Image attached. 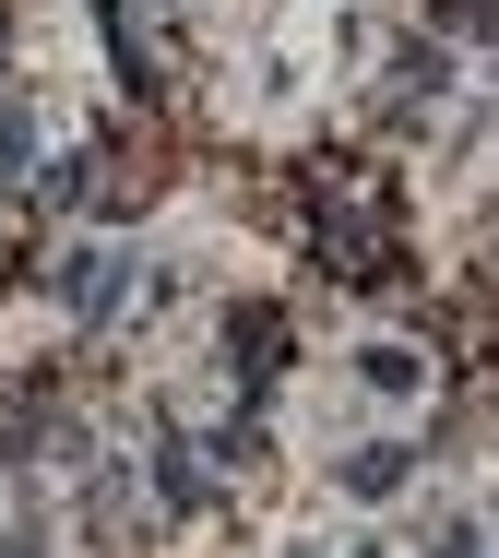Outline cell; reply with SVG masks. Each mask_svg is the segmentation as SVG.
<instances>
[{
  "mask_svg": "<svg viewBox=\"0 0 499 558\" xmlns=\"http://www.w3.org/2000/svg\"><path fill=\"white\" fill-rule=\"evenodd\" d=\"M297 238L345 298H392L404 286V191L357 167V155H309L297 167Z\"/></svg>",
  "mask_w": 499,
  "mask_h": 558,
  "instance_id": "1",
  "label": "cell"
},
{
  "mask_svg": "<svg viewBox=\"0 0 499 558\" xmlns=\"http://www.w3.org/2000/svg\"><path fill=\"white\" fill-rule=\"evenodd\" d=\"M120 286H131L120 250H72V262H60V310H72V322H120Z\"/></svg>",
  "mask_w": 499,
  "mask_h": 558,
  "instance_id": "2",
  "label": "cell"
},
{
  "mask_svg": "<svg viewBox=\"0 0 499 558\" xmlns=\"http://www.w3.org/2000/svg\"><path fill=\"white\" fill-rule=\"evenodd\" d=\"M428 380H440V344H369V356H357V392H392V404H416V392H428Z\"/></svg>",
  "mask_w": 499,
  "mask_h": 558,
  "instance_id": "3",
  "label": "cell"
},
{
  "mask_svg": "<svg viewBox=\"0 0 499 558\" xmlns=\"http://www.w3.org/2000/svg\"><path fill=\"white\" fill-rule=\"evenodd\" d=\"M155 499H167V511H215V451L167 440V451H155Z\"/></svg>",
  "mask_w": 499,
  "mask_h": 558,
  "instance_id": "4",
  "label": "cell"
},
{
  "mask_svg": "<svg viewBox=\"0 0 499 558\" xmlns=\"http://www.w3.org/2000/svg\"><path fill=\"white\" fill-rule=\"evenodd\" d=\"M404 475H416V451H345V487H357V499H392V487H404Z\"/></svg>",
  "mask_w": 499,
  "mask_h": 558,
  "instance_id": "5",
  "label": "cell"
},
{
  "mask_svg": "<svg viewBox=\"0 0 499 558\" xmlns=\"http://www.w3.org/2000/svg\"><path fill=\"white\" fill-rule=\"evenodd\" d=\"M24 155H36V119H24V96H0V191L24 179Z\"/></svg>",
  "mask_w": 499,
  "mask_h": 558,
  "instance_id": "6",
  "label": "cell"
},
{
  "mask_svg": "<svg viewBox=\"0 0 499 558\" xmlns=\"http://www.w3.org/2000/svg\"><path fill=\"white\" fill-rule=\"evenodd\" d=\"M0 558H48V535H36V523H12V547H0Z\"/></svg>",
  "mask_w": 499,
  "mask_h": 558,
  "instance_id": "7",
  "label": "cell"
},
{
  "mask_svg": "<svg viewBox=\"0 0 499 558\" xmlns=\"http://www.w3.org/2000/svg\"><path fill=\"white\" fill-rule=\"evenodd\" d=\"M440 558H476V523H452V535H440Z\"/></svg>",
  "mask_w": 499,
  "mask_h": 558,
  "instance_id": "8",
  "label": "cell"
},
{
  "mask_svg": "<svg viewBox=\"0 0 499 558\" xmlns=\"http://www.w3.org/2000/svg\"><path fill=\"white\" fill-rule=\"evenodd\" d=\"M0 36H12V12H0Z\"/></svg>",
  "mask_w": 499,
  "mask_h": 558,
  "instance_id": "9",
  "label": "cell"
},
{
  "mask_svg": "<svg viewBox=\"0 0 499 558\" xmlns=\"http://www.w3.org/2000/svg\"><path fill=\"white\" fill-rule=\"evenodd\" d=\"M357 558H380V547H357Z\"/></svg>",
  "mask_w": 499,
  "mask_h": 558,
  "instance_id": "10",
  "label": "cell"
}]
</instances>
